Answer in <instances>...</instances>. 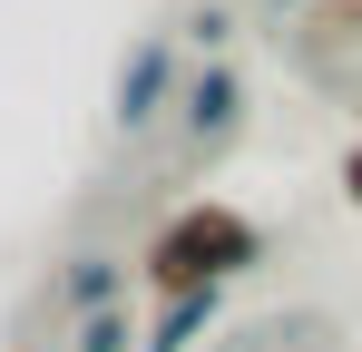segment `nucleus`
<instances>
[{"label": "nucleus", "mask_w": 362, "mask_h": 352, "mask_svg": "<svg viewBox=\"0 0 362 352\" xmlns=\"http://www.w3.org/2000/svg\"><path fill=\"white\" fill-rule=\"evenodd\" d=\"M255 254H264V235L245 225L235 206H177L167 225L147 235V284L167 293V303H177V293H216L226 274H245Z\"/></svg>", "instance_id": "nucleus-1"}, {"label": "nucleus", "mask_w": 362, "mask_h": 352, "mask_svg": "<svg viewBox=\"0 0 362 352\" xmlns=\"http://www.w3.org/2000/svg\"><path fill=\"white\" fill-rule=\"evenodd\" d=\"M235 117H245V78H235V69H206V78L186 88V108H177V137L206 157V147L235 137Z\"/></svg>", "instance_id": "nucleus-2"}, {"label": "nucleus", "mask_w": 362, "mask_h": 352, "mask_svg": "<svg viewBox=\"0 0 362 352\" xmlns=\"http://www.w3.org/2000/svg\"><path fill=\"white\" fill-rule=\"evenodd\" d=\"M167 98H177V49H167V40H137L127 69H118V108L108 117H118V127H147Z\"/></svg>", "instance_id": "nucleus-3"}, {"label": "nucleus", "mask_w": 362, "mask_h": 352, "mask_svg": "<svg viewBox=\"0 0 362 352\" xmlns=\"http://www.w3.org/2000/svg\"><path fill=\"white\" fill-rule=\"evenodd\" d=\"M206 323H216V293H177V303L147 323V352H186L196 333H206Z\"/></svg>", "instance_id": "nucleus-4"}, {"label": "nucleus", "mask_w": 362, "mask_h": 352, "mask_svg": "<svg viewBox=\"0 0 362 352\" xmlns=\"http://www.w3.org/2000/svg\"><path fill=\"white\" fill-rule=\"evenodd\" d=\"M108 293H118V264H78L69 274V303L78 313H108Z\"/></svg>", "instance_id": "nucleus-5"}, {"label": "nucleus", "mask_w": 362, "mask_h": 352, "mask_svg": "<svg viewBox=\"0 0 362 352\" xmlns=\"http://www.w3.org/2000/svg\"><path fill=\"white\" fill-rule=\"evenodd\" d=\"M137 333H127V313H88L78 323V352H127Z\"/></svg>", "instance_id": "nucleus-6"}, {"label": "nucleus", "mask_w": 362, "mask_h": 352, "mask_svg": "<svg viewBox=\"0 0 362 352\" xmlns=\"http://www.w3.org/2000/svg\"><path fill=\"white\" fill-rule=\"evenodd\" d=\"M343 186H353V206H362V147H353V157H343Z\"/></svg>", "instance_id": "nucleus-7"}]
</instances>
